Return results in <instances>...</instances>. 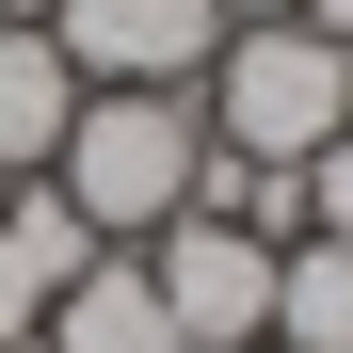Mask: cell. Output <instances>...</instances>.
Returning <instances> with one entry per match:
<instances>
[{"instance_id": "obj_1", "label": "cell", "mask_w": 353, "mask_h": 353, "mask_svg": "<svg viewBox=\"0 0 353 353\" xmlns=\"http://www.w3.org/2000/svg\"><path fill=\"white\" fill-rule=\"evenodd\" d=\"M193 112H209V145H225V161H257V176H305V161L353 129V65H337L305 17H241V32L209 48Z\"/></svg>"}, {"instance_id": "obj_2", "label": "cell", "mask_w": 353, "mask_h": 353, "mask_svg": "<svg viewBox=\"0 0 353 353\" xmlns=\"http://www.w3.org/2000/svg\"><path fill=\"white\" fill-rule=\"evenodd\" d=\"M193 161H209V112L193 97H81L48 193H65L97 241H161V225L193 209Z\"/></svg>"}, {"instance_id": "obj_3", "label": "cell", "mask_w": 353, "mask_h": 353, "mask_svg": "<svg viewBox=\"0 0 353 353\" xmlns=\"http://www.w3.org/2000/svg\"><path fill=\"white\" fill-rule=\"evenodd\" d=\"M129 257H145V289H161L176 353H257V337H273V241H257V225H193V209H176L161 241H129Z\"/></svg>"}, {"instance_id": "obj_4", "label": "cell", "mask_w": 353, "mask_h": 353, "mask_svg": "<svg viewBox=\"0 0 353 353\" xmlns=\"http://www.w3.org/2000/svg\"><path fill=\"white\" fill-rule=\"evenodd\" d=\"M48 48L81 65V97H193L225 17L209 0H48Z\"/></svg>"}, {"instance_id": "obj_5", "label": "cell", "mask_w": 353, "mask_h": 353, "mask_svg": "<svg viewBox=\"0 0 353 353\" xmlns=\"http://www.w3.org/2000/svg\"><path fill=\"white\" fill-rule=\"evenodd\" d=\"M81 129V65L48 48V17H0V176H48Z\"/></svg>"}, {"instance_id": "obj_6", "label": "cell", "mask_w": 353, "mask_h": 353, "mask_svg": "<svg viewBox=\"0 0 353 353\" xmlns=\"http://www.w3.org/2000/svg\"><path fill=\"white\" fill-rule=\"evenodd\" d=\"M48 353H176V321H161V289H145V257L112 241L97 273H65L48 289V321H32Z\"/></svg>"}, {"instance_id": "obj_7", "label": "cell", "mask_w": 353, "mask_h": 353, "mask_svg": "<svg viewBox=\"0 0 353 353\" xmlns=\"http://www.w3.org/2000/svg\"><path fill=\"white\" fill-rule=\"evenodd\" d=\"M273 353H353V241L273 257Z\"/></svg>"}, {"instance_id": "obj_8", "label": "cell", "mask_w": 353, "mask_h": 353, "mask_svg": "<svg viewBox=\"0 0 353 353\" xmlns=\"http://www.w3.org/2000/svg\"><path fill=\"white\" fill-rule=\"evenodd\" d=\"M305 241H353V129L305 161Z\"/></svg>"}, {"instance_id": "obj_9", "label": "cell", "mask_w": 353, "mask_h": 353, "mask_svg": "<svg viewBox=\"0 0 353 353\" xmlns=\"http://www.w3.org/2000/svg\"><path fill=\"white\" fill-rule=\"evenodd\" d=\"M305 32H321V48H353V0H305Z\"/></svg>"}, {"instance_id": "obj_10", "label": "cell", "mask_w": 353, "mask_h": 353, "mask_svg": "<svg viewBox=\"0 0 353 353\" xmlns=\"http://www.w3.org/2000/svg\"><path fill=\"white\" fill-rule=\"evenodd\" d=\"M209 17H225V32H241V17H305V0H209Z\"/></svg>"}, {"instance_id": "obj_11", "label": "cell", "mask_w": 353, "mask_h": 353, "mask_svg": "<svg viewBox=\"0 0 353 353\" xmlns=\"http://www.w3.org/2000/svg\"><path fill=\"white\" fill-rule=\"evenodd\" d=\"M0 17H48V0H0Z\"/></svg>"}, {"instance_id": "obj_12", "label": "cell", "mask_w": 353, "mask_h": 353, "mask_svg": "<svg viewBox=\"0 0 353 353\" xmlns=\"http://www.w3.org/2000/svg\"><path fill=\"white\" fill-rule=\"evenodd\" d=\"M0 193H17V176H0Z\"/></svg>"}, {"instance_id": "obj_13", "label": "cell", "mask_w": 353, "mask_h": 353, "mask_svg": "<svg viewBox=\"0 0 353 353\" xmlns=\"http://www.w3.org/2000/svg\"><path fill=\"white\" fill-rule=\"evenodd\" d=\"M337 65H353V48H337Z\"/></svg>"}, {"instance_id": "obj_14", "label": "cell", "mask_w": 353, "mask_h": 353, "mask_svg": "<svg viewBox=\"0 0 353 353\" xmlns=\"http://www.w3.org/2000/svg\"><path fill=\"white\" fill-rule=\"evenodd\" d=\"M257 353H273V337H257Z\"/></svg>"}]
</instances>
